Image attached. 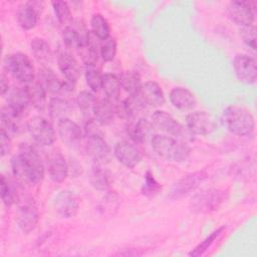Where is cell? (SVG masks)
<instances>
[{
  "instance_id": "cell-1",
  "label": "cell",
  "mask_w": 257,
  "mask_h": 257,
  "mask_svg": "<svg viewBox=\"0 0 257 257\" xmlns=\"http://www.w3.org/2000/svg\"><path fill=\"white\" fill-rule=\"evenodd\" d=\"M12 174L16 181L25 186L36 185L44 177V165L34 147L21 144L18 154L11 158Z\"/></svg>"
},
{
  "instance_id": "cell-2",
  "label": "cell",
  "mask_w": 257,
  "mask_h": 257,
  "mask_svg": "<svg viewBox=\"0 0 257 257\" xmlns=\"http://www.w3.org/2000/svg\"><path fill=\"white\" fill-rule=\"evenodd\" d=\"M222 120L230 133L239 137L250 136L255 130V118L251 111L237 104L224 109Z\"/></svg>"
},
{
  "instance_id": "cell-3",
  "label": "cell",
  "mask_w": 257,
  "mask_h": 257,
  "mask_svg": "<svg viewBox=\"0 0 257 257\" xmlns=\"http://www.w3.org/2000/svg\"><path fill=\"white\" fill-rule=\"evenodd\" d=\"M154 152L169 162L183 163L190 156V147L183 141L166 135H154L151 139Z\"/></svg>"
},
{
  "instance_id": "cell-4",
  "label": "cell",
  "mask_w": 257,
  "mask_h": 257,
  "mask_svg": "<svg viewBox=\"0 0 257 257\" xmlns=\"http://www.w3.org/2000/svg\"><path fill=\"white\" fill-rule=\"evenodd\" d=\"M4 66L6 70L18 81L22 83H31L34 81V66L26 54L16 52L7 55L4 59Z\"/></svg>"
},
{
  "instance_id": "cell-5",
  "label": "cell",
  "mask_w": 257,
  "mask_h": 257,
  "mask_svg": "<svg viewBox=\"0 0 257 257\" xmlns=\"http://www.w3.org/2000/svg\"><path fill=\"white\" fill-rule=\"evenodd\" d=\"M27 130L33 141L41 147H49L55 141V131L45 117L35 115L27 121Z\"/></svg>"
},
{
  "instance_id": "cell-6",
  "label": "cell",
  "mask_w": 257,
  "mask_h": 257,
  "mask_svg": "<svg viewBox=\"0 0 257 257\" xmlns=\"http://www.w3.org/2000/svg\"><path fill=\"white\" fill-rule=\"evenodd\" d=\"M225 199L223 191L210 189L197 194L191 201L190 208L194 213L207 214L217 210Z\"/></svg>"
},
{
  "instance_id": "cell-7",
  "label": "cell",
  "mask_w": 257,
  "mask_h": 257,
  "mask_svg": "<svg viewBox=\"0 0 257 257\" xmlns=\"http://www.w3.org/2000/svg\"><path fill=\"white\" fill-rule=\"evenodd\" d=\"M207 177L208 174L205 170L184 176L173 185L168 197L172 200H178L189 195L191 192L195 191L207 179Z\"/></svg>"
},
{
  "instance_id": "cell-8",
  "label": "cell",
  "mask_w": 257,
  "mask_h": 257,
  "mask_svg": "<svg viewBox=\"0 0 257 257\" xmlns=\"http://www.w3.org/2000/svg\"><path fill=\"white\" fill-rule=\"evenodd\" d=\"M186 126L194 136H207L217 127L214 117L205 110H196L186 116Z\"/></svg>"
},
{
  "instance_id": "cell-9",
  "label": "cell",
  "mask_w": 257,
  "mask_h": 257,
  "mask_svg": "<svg viewBox=\"0 0 257 257\" xmlns=\"http://www.w3.org/2000/svg\"><path fill=\"white\" fill-rule=\"evenodd\" d=\"M255 1L236 0L230 2L228 6V14L230 19L241 27L251 25L253 23L255 17Z\"/></svg>"
},
{
  "instance_id": "cell-10",
  "label": "cell",
  "mask_w": 257,
  "mask_h": 257,
  "mask_svg": "<svg viewBox=\"0 0 257 257\" xmlns=\"http://www.w3.org/2000/svg\"><path fill=\"white\" fill-rule=\"evenodd\" d=\"M233 67L237 78L247 84H252L257 79L256 60L243 53L236 54L233 60Z\"/></svg>"
},
{
  "instance_id": "cell-11",
  "label": "cell",
  "mask_w": 257,
  "mask_h": 257,
  "mask_svg": "<svg viewBox=\"0 0 257 257\" xmlns=\"http://www.w3.org/2000/svg\"><path fill=\"white\" fill-rule=\"evenodd\" d=\"M113 154L120 164L130 169L138 166L143 159L141 150L135 144L124 140L115 144Z\"/></svg>"
},
{
  "instance_id": "cell-12",
  "label": "cell",
  "mask_w": 257,
  "mask_h": 257,
  "mask_svg": "<svg viewBox=\"0 0 257 257\" xmlns=\"http://www.w3.org/2000/svg\"><path fill=\"white\" fill-rule=\"evenodd\" d=\"M53 206L55 212L61 218H72L76 216L79 210V201L74 192L70 190H62L54 199Z\"/></svg>"
},
{
  "instance_id": "cell-13",
  "label": "cell",
  "mask_w": 257,
  "mask_h": 257,
  "mask_svg": "<svg viewBox=\"0 0 257 257\" xmlns=\"http://www.w3.org/2000/svg\"><path fill=\"white\" fill-rule=\"evenodd\" d=\"M47 169L50 179L54 183H62L68 175V165L59 150H51L46 156Z\"/></svg>"
},
{
  "instance_id": "cell-14",
  "label": "cell",
  "mask_w": 257,
  "mask_h": 257,
  "mask_svg": "<svg viewBox=\"0 0 257 257\" xmlns=\"http://www.w3.org/2000/svg\"><path fill=\"white\" fill-rule=\"evenodd\" d=\"M86 152L97 164L107 163L111 158V150L102 135L86 137Z\"/></svg>"
},
{
  "instance_id": "cell-15",
  "label": "cell",
  "mask_w": 257,
  "mask_h": 257,
  "mask_svg": "<svg viewBox=\"0 0 257 257\" xmlns=\"http://www.w3.org/2000/svg\"><path fill=\"white\" fill-rule=\"evenodd\" d=\"M73 26H66L62 31L64 44L70 48H81L90 43L89 32L84 25L75 23Z\"/></svg>"
},
{
  "instance_id": "cell-16",
  "label": "cell",
  "mask_w": 257,
  "mask_h": 257,
  "mask_svg": "<svg viewBox=\"0 0 257 257\" xmlns=\"http://www.w3.org/2000/svg\"><path fill=\"white\" fill-rule=\"evenodd\" d=\"M57 64L60 72L65 77V81L75 84L79 74L80 68L75 57L66 50H61L57 55Z\"/></svg>"
},
{
  "instance_id": "cell-17",
  "label": "cell",
  "mask_w": 257,
  "mask_h": 257,
  "mask_svg": "<svg viewBox=\"0 0 257 257\" xmlns=\"http://www.w3.org/2000/svg\"><path fill=\"white\" fill-rule=\"evenodd\" d=\"M16 221L23 233L28 234L33 231L39 221V213L35 205L28 202L22 204L18 209Z\"/></svg>"
},
{
  "instance_id": "cell-18",
  "label": "cell",
  "mask_w": 257,
  "mask_h": 257,
  "mask_svg": "<svg viewBox=\"0 0 257 257\" xmlns=\"http://www.w3.org/2000/svg\"><path fill=\"white\" fill-rule=\"evenodd\" d=\"M152 123L158 130L166 132L173 137H181L183 134L182 124L165 110H156L152 115Z\"/></svg>"
},
{
  "instance_id": "cell-19",
  "label": "cell",
  "mask_w": 257,
  "mask_h": 257,
  "mask_svg": "<svg viewBox=\"0 0 257 257\" xmlns=\"http://www.w3.org/2000/svg\"><path fill=\"white\" fill-rule=\"evenodd\" d=\"M139 95L145 105L158 107L165 103L164 91L156 81L145 82L141 87Z\"/></svg>"
},
{
  "instance_id": "cell-20",
  "label": "cell",
  "mask_w": 257,
  "mask_h": 257,
  "mask_svg": "<svg viewBox=\"0 0 257 257\" xmlns=\"http://www.w3.org/2000/svg\"><path fill=\"white\" fill-rule=\"evenodd\" d=\"M153 123L147 118H139L127 126V135L135 143H146L153 138Z\"/></svg>"
},
{
  "instance_id": "cell-21",
  "label": "cell",
  "mask_w": 257,
  "mask_h": 257,
  "mask_svg": "<svg viewBox=\"0 0 257 257\" xmlns=\"http://www.w3.org/2000/svg\"><path fill=\"white\" fill-rule=\"evenodd\" d=\"M169 98L173 106L180 110H189L196 105L194 93L186 87H174L170 92Z\"/></svg>"
},
{
  "instance_id": "cell-22",
  "label": "cell",
  "mask_w": 257,
  "mask_h": 257,
  "mask_svg": "<svg viewBox=\"0 0 257 257\" xmlns=\"http://www.w3.org/2000/svg\"><path fill=\"white\" fill-rule=\"evenodd\" d=\"M57 131L61 141L65 144H74L82 138V131L80 126L68 117L57 121Z\"/></svg>"
},
{
  "instance_id": "cell-23",
  "label": "cell",
  "mask_w": 257,
  "mask_h": 257,
  "mask_svg": "<svg viewBox=\"0 0 257 257\" xmlns=\"http://www.w3.org/2000/svg\"><path fill=\"white\" fill-rule=\"evenodd\" d=\"M7 105L19 114H22L30 103L27 86L13 87L7 92Z\"/></svg>"
},
{
  "instance_id": "cell-24",
  "label": "cell",
  "mask_w": 257,
  "mask_h": 257,
  "mask_svg": "<svg viewBox=\"0 0 257 257\" xmlns=\"http://www.w3.org/2000/svg\"><path fill=\"white\" fill-rule=\"evenodd\" d=\"M21 114L14 111L8 105L2 107L0 113V131L4 132L11 139L19 132V119Z\"/></svg>"
},
{
  "instance_id": "cell-25",
  "label": "cell",
  "mask_w": 257,
  "mask_h": 257,
  "mask_svg": "<svg viewBox=\"0 0 257 257\" xmlns=\"http://www.w3.org/2000/svg\"><path fill=\"white\" fill-rule=\"evenodd\" d=\"M38 81L47 92L56 94L64 91V81H61L48 67H42L39 69Z\"/></svg>"
},
{
  "instance_id": "cell-26",
  "label": "cell",
  "mask_w": 257,
  "mask_h": 257,
  "mask_svg": "<svg viewBox=\"0 0 257 257\" xmlns=\"http://www.w3.org/2000/svg\"><path fill=\"white\" fill-rule=\"evenodd\" d=\"M93 118L99 124H108L114 117L115 104L108 98H102L96 101L93 107Z\"/></svg>"
},
{
  "instance_id": "cell-27",
  "label": "cell",
  "mask_w": 257,
  "mask_h": 257,
  "mask_svg": "<svg viewBox=\"0 0 257 257\" xmlns=\"http://www.w3.org/2000/svg\"><path fill=\"white\" fill-rule=\"evenodd\" d=\"M91 186L98 191H106L111 184V178L109 172L101 166V164H95L91 167L88 175Z\"/></svg>"
},
{
  "instance_id": "cell-28",
  "label": "cell",
  "mask_w": 257,
  "mask_h": 257,
  "mask_svg": "<svg viewBox=\"0 0 257 257\" xmlns=\"http://www.w3.org/2000/svg\"><path fill=\"white\" fill-rule=\"evenodd\" d=\"M39 14L33 8V6L29 3H23L18 6L16 12V18L20 27L24 30H30L34 28L37 24Z\"/></svg>"
},
{
  "instance_id": "cell-29",
  "label": "cell",
  "mask_w": 257,
  "mask_h": 257,
  "mask_svg": "<svg viewBox=\"0 0 257 257\" xmlns=\"http://www.w3.org/2000/svg\"><path fill=\"white\" fill-rule=\"evenodd\" d=\"M31 52L34 58L41 64L45 65L51 62L52 52L46 40L40 37H34L30 43Z\"/></svg>"
},
{
  "instance_id": "cell-30",
  "label": "cell",
  "mask_w": 257,
  "mask_h": 257,
  "mask_svg": "<svg viewBox=\"0 0 257 257\" xmlns=\"http://www.w3.org/2000/svg\"><path fill=\"white\" fill-rule=\"evenodd\" d=\"M120 88H121L120 79L116 75L112 73H105L102 76L101 89L106 95V98H108L111 101L117 100L120 93Z\"/></svg>"
},
{
  "instance_id": "cell-31",
  "label": "cell",
  "mask_w": 257,
  "mask_h": 257,
  "mask_svg": "<svg viewBox=\"0 0 257 257\" xmlns=\"http://www.w3.org/2000/svg\"><path fill=\"white\" fill-rule=\"evenodd\" d=\"M27 89L31 105L38 110H42L46 104L47 91L45 88L37 80L29 83V85H27Z\"/></svg>"
},
{
  "instance_id": "cell-32",
  "label": "cell",
  "mask_w": 257,
  "mask_h": 257,
  "mask_svg": "<svg viewBox=\"0 0 257 257\" xmlns=\"http://www.w3.org/2000/svg\"><path fill=\"white\" fill-rule=\"evenodd\" d=\"M71 106L66 99L61 97H52L48 103V110L49 114L52 119L59 121L60 119L66 118L68 113L70 112Z\"/></svg>"
},
{
  "instance_id": "cell-33",
  "label": "cell",
  "mask_w": 257,
  "mask_h": 257,
  "mask_svg": "<svg viewBox=\"0 0 257 257\" xmlns=\"http://www.w3.org/2000/svg\"><path fill=\"white\" fill-rule=\"evenodd\" d=\"M0 194L2 202L6 207H11L18 201V193L14 182L4 175L1 176Z\"/></svg>"
},
{
  "instance_id": "cell-34",
  "label": "cell",
  "mask_w": 257,
  "mask_h": 257,
  "mask_svg": "<svg viewBox=\"0 0 257 257\" xmlns=\"http://www.w3.org/2000/svg\"><path fill=\"white\" fill-rule=\"evenodd\" d=\"M119 79H120L121 87L131 96L138 95L140 93L143 83H142L141 75L137 71H135V70L125 71L124 73H122V75Z\"/></svg>"
},
{
  "instance_id": "cell-35",
  "label": "cell",
  "mask_w": 257,
  "mask_h": 257,
  "mask_svg": "<svg viewBox=\"0 0 257 257\" xmlns=\"http://www.w3.org/2000/svg\"><path fill=\"white\" fill-rule=\"evenodd\" d=\"M90 27L93 34L100 40H105L109 37L110 27L106 19L99 13L93 14L90 19Z\"/></svg>"
},
{
  "instance_id": "cell-36",
  "label": "cell",
  "mask_w": 257,
  "mask_h": 257,
  "mask_svg": "<svg viewBox=\"0 0 257 257\" xmlns=\"http://www.w3.org/2000/svg\"><path fill=\"white\" fill-rule=\"evenodd\" d=\"M225 229H226L225 226H221V227L215 229L202 242H200L194 249H192V251L189 252V255L193 256V257H199V256L203 255L214 244V242L219 238V236L224 232Z\"/></svg>"
},
{
  "instance_id": "cell-37",
  "label": "cell",
  "mask_w": 257,
  "mask_h": 257,
  "mask_svg": "<svg viewBox=\"0 0 257 257\" xmlns=\"http://www.w3.org/2000/svg\"><path fill=\"white\" fill-rule=\"evenodd\" d=\"M162 190V185L156 180L155 176L151 171H147L145 174V182L142 185L141 193L147 198H153L160 193Z\"/></svg>"
},
{
  "instance_id": "cell-38",
  "label": "cell",
  "mask_w": 257,
  "mask_h": 257,
  "mask_svg": "<svg viewBox=\"0 0 257 257\" xmlns=\"http://www.w3.org/2000/svg\"><path fill=\"white\" fill-rule=\"evenodd\" d=\"M96 101L94 94L88 90H82L76 96V103L84 115H89L90 112H93Z\"/></svg>"
},
{
  "instance_id": "cell-39",
  "label": "cell",
  "mask_w": 257,
  "mask_h": 257,
  "mask_svg": "<svg viewBox=\"0 0 257 257\" xmlns=\"http://www.w3.org/2000/svg\"><path fill=\"white\" fill-rule=\"evenodd\" d=\"M85 80L87 85L95 92L99 91L101 89L102 85V74L100 73L99 69H97L94 66H85V72H84Z\"/></svg>"
},
{
  "instance_id": "cell-40",
  "label": "cell",
  "mask_w": 257,
  "mask_h": 257,
  "mask_svg": "<svg viewBox=\"0 0 257 257\" xmlns=\"http://www.w3.org/2000/svg\"><path fill=\"white\" fill-rule=\"evenodd\" d=\"M51 5L53 7L55 16L59 21V23L66 24L71 20V11L66 2L61 0H56V1H52Z\"/></svg>"
},
{
  "instance_id": "cell-41",
  "label": "cell",
  "mask_w": 257,
  "mask_h": 257,
  "mask_svg": "<svg viewBox=\"0 0 257 257\" xmlns=\"http://www.w3.org/2000/svg\"><path fill=\"white\" fill-rule=\"evenodd\" d=\"M99 54L103 61L109 62L112 61L116 54V41L112 37H108L105 40H102L99 47Z\"/></svg>"
},
{
  "instance_id": "cell-42",
  "label": "cell",
  "mask_w": 257,
  "mask_h": 257,
  "mask_svg": "<svg viewBox=\"0 0 257 257\" xmlns=\"http://www.w3.org/2000/svg\"><path fill=\"white\" fill-rule=\"evenodd\" d=\"M240 36L243 42L252 50L256 49V27L251 24L247 26H242L239 30Z\"/></svg>"
},
{
  "instance_id": "cell-43",
  "label": "cell",
  "mask_w": 257,
  "mask_h": 257,
  "mask_svg": "<svg viewBox=\"0 0 257 257\" xmlns=\"http://www.w3.org/2000/svg\"><path fill=\"white\" fill-rule=\"evenodd\" d=\"M80 49V54L83 63L85 66H94L97 62L98 58V52L97 49L95 48L94 45L89 43L88 45L79 48Z\"/></svg>"
},
{
  "instance_id": "cell-44",
  "label": "cell",
  "mask_w": 257,
  "mask_h": 257,
  "mask_svg": "<svg viewBox=\"0 0 257 257\" xmlns=\"http://www.w3.org/2000/svg\"><path fill=\"white\" fill-rule=\"evenodd\" d=\"M12 149L11 145V138L7 136L4 132L0 131V155L1 157H5L10 154Z\"/></svg>"
},
{
  "instance_id": "cell-45",
  "label": "cell",
  "mask_w": 257,
  "mask_h": 257,
  "mask_svg": "<svg viewBox=\"0 0 257 257\" xmlns=\"http://www.w3.org/2000/svg\"><path fill=\"white\" fill-rule=\"evenodd\" d=\"M0 90H1L2 95L6 94L9 91L8 79L4 74H1V77H0Z\"/></svg>"
}]
</instances>
